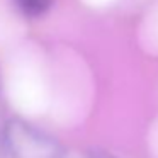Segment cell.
Wrapping results in <instances>:
<instances>
[{
	"label": "cell",
	"instance_id": "7a4b0ae2",
	"mask_svg": "<svg viewBox=\"0 0 158 158\" xmlns=\"http://www.w3.org/2000/svg\"><path fill=\"white\" fill-rule=\"evenodd\" d=\"M53 0H17V5L26 15H41L49 9Z\"/></svg>",
	"mask_w": 158,
	"mask_h": 158
},
{
	"label": "cell",
	"instance_id": "3957f363",
	"mask_svg": "<svg viewBox=\"0 0 158 158\" xmlns=\"http://www.w3.org/2000/svg\"><path fill=\"white\" fill-rule=\"evenodd\" d=\"M92 158H112V156H109V155H106V153H94Z\"/></svg>",
	"mask_w": 158,
	"mask_h": 158
},
{
	"label": "cell",
	"instance_id": "6da1fadb",
	"mask_svg": "<svg viewBox=\"0 0 158 158\" xmlns=\"http://www.w3.org/2000/svg\"><path fill=\"white\" fill-rule=\"evenodd\" d=\"M5 148L14 158H63V146L53 136L21 119L7 123L4 131Z\"/></svg>",
	"mask_w": 158,
	"mask_h": 158
}]
</instances>
